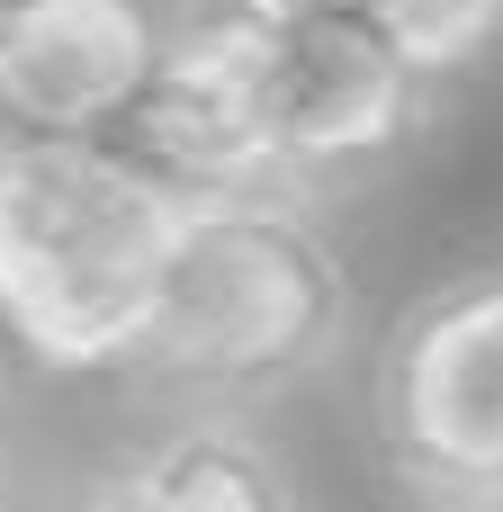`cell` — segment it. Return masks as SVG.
<instances>
[{"label":"cell","mask_w":503,"mask_h":512,"mask_svg":"<svg viewBox=\"0 0 503 512\" xmlns=\"http://www.w3.org/2000/svg\"><path fill=\"white\" fill-rule=\"evenodd\" d=\"M450 90L423 81L360 9L315 18H261V144L270 189L342 198L378 171H396L432 126Z\"/></svg>","instance_id":"277c9868"},{"label":"cell","mask_w":503,"mask_h":512,"mask_svg":"<svg viewBox=\"0 0 503 512\" xmlns=\"http://www.w3.org/2000/svg\"><path fill=\"white\" fill-rule=\"evenodd\" d=\"M171 9L162 0H0V81L18 117L54 135H126Z\"/></svg>","instance_id":"5b68a950"},{"label":"cell","mask_w":503,"mask_h":512,"mask_svg":"<svg viewBox=\"0 0 503 512\" xmlns=\"http://www.w3.org/2000/svg\"><path fill=\"white\" fill-rule=\"evenodd\" d=\"M360 414L369 459L405 504L503 512V261L405 297L369 360Z\"/></svg>","instance_id":"3957f363"},{"label":"cell","mask_w":503,"mask_h":512,"mask_svg":"<svg viewBox=\"0 0 503 512\" xmlns=\"http://www.w3.org/2000/svg\"><path fill=\"white\" fill-rule=\"evenodd\" d=\"M0 495H18V405H9V378H0Z\"/></svg>","instance_id":"9c48e42d"},{"label":"cell","mask_w":503,"mask_h":512,"mask_svg":"<svg viewBox=\"0 0 503 512\" xmlns=\"http://www.w3.org/2000/svg\"><path fill=\"white\" fill-rule=\"evenodd\" d=\"M360 333L351 252L324 198L297 189H189L162 306L126 360L153 405H243L270 414L315 396Z\"/></svg>","instance_id":"6da1fadb"},{"label":"cell","mask_w":503,"mask_h":512,"mask_svg":"<svg viewBox=\"0 0 503 512\" xmlns=\"http://www.w3.org/2000/svg\"><path fill=\"white\" fill-rule=\"evenodd\" d=\"M189 189L117 135H54L0 171V333L36 378L126 369Z\"/></svg>","instance_id":"7a4b0ae2"},{"label":"cell","mask_w":503,"mask_h":512,"mask_svg":"<svg viewBox=\"0 0 503 512\" xmlns=\"http://www.w3.org/2000/svg\"><path fill=\"white\" fill-rule=\"evenodd\" d=\"M72 495L108 512H288L306 504V468L243 405H162V423L81 468Z\"/></svg>","instance_id":"8992f818"},{"label":"cell","mask_w":503,"mask_h":512,"mask_svg":"<svg viewBox=\"0 0 503 512\" xmlns=\"http://www.w3.org/2000/svg\"><path fill=\"white\" fill-rule=\"evenodd\" d=\"M351 9L441 90L503 63V0H351Z\"/></svg>","instance_id":"52a82bcc"},{"label":"cell","mask_w":503,"mask_h":512,"mask_svg":"<svg viewBox=\"0 0 503 512\" xmlns=\"http://www.w3.org/2000/svg\"><path fill=\"white\" fill-rule=\"evenodd\" d=\"M243 18H315V9H351V0H225Z\"/></svg>","instance_id":"30bf717a"},{"label":"cell","mask_w":503,"mask_h":512,"mask_svg":"<svg viewBox=\"0 0 503 512\" xmlns=\"http://www.w3.org/2000/svg\"><path fill=\"white\" fill-rule=\"evenodd\" d=\"M27 144H45V135H36L27 117H18V99H9V81H0V171H9V162H18Z\"/></svg>","instance_id":"ba28073f"}]
</instances>
